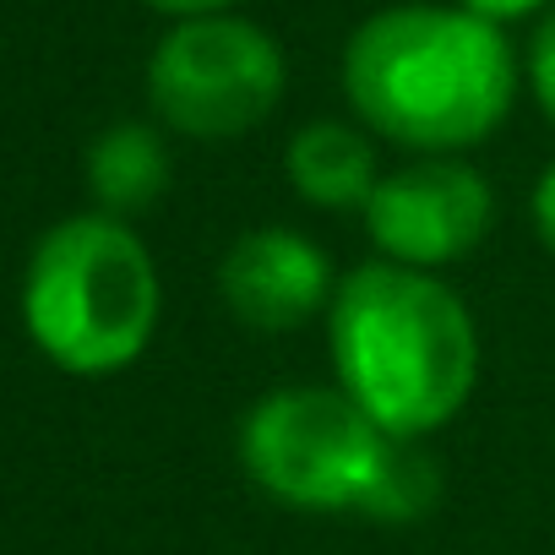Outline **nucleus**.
Returning a JSON list of instances; mask_svg holds the SVG:
<instances>
[{
    "mask_svg": "<svg viewBox=\"0 0 555 555\" xmlns=\"http://www.w3.org/2000/svg\"><path fill=\"white\" fill-rule=\"evenodd\" d=\"M528 212H533V234H539V245L555 256V158H550V164H544V175L533 180Z\"/></svg>",
    "mask_w": 555,
    "mask_h": 555,
    "instance_id": "f8f14e48",
    "label": "nucleus"
},
{
    "mask_svg": "<svg viewBox=\"0 0 555 555\" xmlns=\"http://www.w3.org/2000/svg\"><path fill=\"white\" fill-rule=\"evenodd\" d=\"M528 82H533L539 109L555 120V0L544 7V17L533 28V44H528Z\"/></svg>",
    "mask_w": 555,
    "mask_h": 555,
    "instance_id": "9b49d317",
    "label": "nucleus"
},
{
    "mask_svg": "<svg viewBox=\"0 0 555 555\" xmlns=\"http://www.w3.org/2000/svg\"><path fill=\"white\" fill-rule=\"evenodd\" d=\"M147 7H158V12H175V17H218L223 7H234V0H147Z\"/></svg>",
    "mask_w": 555,
    "mask_h": 555,
    "instance_id": "4468645a",
    "label": "nucleus"
},
{
    "mask_svg": "<svg viewBox=\"0 0 555 555\" xmlns=\"http://www.w3.org/2000/svg\"><path fill=\"white\" fill-rule=\"evenodd\" d=\"M463 7L474 17H490V23H506V17H528L539 7H550V0H463Z\"/></svg>",
    "mask_w": 555,
    "mask_h": 555,
    "instance_id": "ddd939ff",
    "label": "nucleus"
},
{
    "mask_svg": "<svg viewBox=\"0 0 555 555\" xmlns=\"http://www.w3.org/2000/svg\"><path fill=\"white\" fill-rule=\"evenodd\" d=\"M284 175H289V191L322 212H365L382 185L376 142L344 120L300 126L284 147Z\"/></svg>",
    "mask_w": 555,
    "mask_h": 555,
    "instance_id": "6e6552de",
    "label": "nucleus"
},
{
    "mask_svg": "<svg viewBox=\"0 0 555 555\" xmlns=\"http://www.w3.org/2000/svg\"><path fill=\"white\" fill-rule=\"evenodd\" d=\"M338 387L403 441L452 425L479 387V327L441 272L360 261L327 306Z\"/></svg>",
    "mask_w": 555,
    "mask_h": 555,
    "instance_id": "f257e3e1",
    "label": "nucleus"
},
{
    "mask_svg": "<svg viewBox=\"0 0 555 555\" xmlns=\"http://www.w3.org/2000/svg\"><path fill=\"white\" fill-rule=\"evenodd\" d=\"M441 501V463L436 452H425L420 441H398L387 457V474L365 506V522H387V528H409L420 517H430Z\"/></svg>",
    "mask_w": 555,
    "mask_h": 555,
    "instance_id": "9d476101",
    "label": "nucleus"
},
{
    "mask_svg": "<svg viewBox=\"0 0 555 555\" xmlns=\"http://www.w3.org/2000/svg\"><path fill=\"white\" fill-rule=\"evenodd\" d=\"M398 441L344 387H272L240 414L234 457L278 506L365 522Z\"/></svg>",
    "mask_w": 555,
    "mask_h": 555,
    "instance_id": "20e7f679",
    "label": "nucleus"
},
{
    "mask_svg": "<svg viewBox=\"0 0 555 555\" xmlns=\"http://www.w3.org/2000/svg\"><path fill=\"white\" fill-rule=\"evenodd\" d=\"M495 223V191L490 180L463 164V158H420L392 175H382L371 207H365V234L382 261L441 272L485 245Z\"/></svg>",
    "mask_w": 555,
    "mask_h": 555,
    "instance_id": "423d86ee",
    "label": "nucleus"
},
{
    "mask_svg": "<svg viewBox=\"0 0 555 555\" xmlns=\"http://www.w3.org/2000/svg\"><path fill=\"white\" fill-rule=\"evenodd\" d=\"M158 267L126 218L77 212L55 223L28 256V338L72 376H115L137 365L158 333Z\"/></svg>",
    "mask_w": 555,
    "mask_h": 555,
    "instance_id": "7ed1b4c3",
    "label": "nucleus"
},
{
    "mask_svg": "<svg viewBox=\"0 0 555 555\" xmlns=\"http://www.w3.org/2000/svg\"><path fill=\"white\" fill-rule=\"evenodd\" d=\"M147 99L158 120L180 137H245L284 99V50L256 23L191 17L158 39L147 66Z\"/></svg>",
    "mask_w": 555,
    "mask_h": 555,
    "instance_id": "39448f33",
    "label": "nucleus"
},
{
    "mask_svg": "<svg viewBox=\"0 0 555 555\" xmlns=\"http://www.w3.org/2000/svg\"><path fill=\"white\" fill-rule=\"evenodd\" d=\"M218 295H223V311L245 333H295L333 306L338 267L327 245H317L311 234L261 223V229H245L223 250Z\"/></svg>",
    "mask_w": 555,
    "mask_h": 555,
    "instance_id": "0eeeda50",
    "label": "nucleus"
},
{
    "mask_svg": "<svg viewBox=\"0 0 555 555\" xmlns=\"http://www.w3.org/2000/svg\"><path fill=\"white\" fill-rule=\"evenodd\" d=\"M344 93L392 147L452 158L495 137L517 99V61L501 23L468 7H392L349 39Z\"/></svg>",
    "mask_w": 555,
    "mask_h": 555,
    "instance_id": "f03ea898",
    "label": "nucleus"
},
{
    "mask_svg": "<svg viewBox=\"0 0 555 555\" xmlns=\"http://www.w3.org/2000/svg\"><path fill=\"white\" fill-rule=\"evenodd\" d=\"M164 185H169V153H164V137L153 126L120 120V126L93 137V147H88V191H93V202L109 218L147 212L164 196Z\"/></svg>",
    "mask_w": 555,
    "mask_h": 555,
    "instance_id": "1a4fd4ad",
    "label": "nucleus"
}]
</instances>
